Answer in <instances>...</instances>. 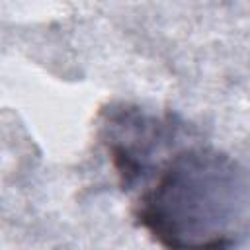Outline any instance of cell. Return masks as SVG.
I'll list each match as a JSON object with an SVG mask.
<instances>
[{
    "instance_id": "1",
    "label": "cell",
    "mask_w": 250,
    "mask_h": 250,
    "mask_svg": "<svg viewBox=\"0 0 250 250\" xmlns=\"http://www.w3.org/2000/svg\"><path fill=\"white\" fill-rule=\"evenodd\" d=\"M141 227L166 248H230L250 225L246 168L211 146L170 154L137 203Z\"/></svg>"
},
{
    "instance_id": "2",
    "label": "cell",
    "mask_w": 250,
    "mask_h": 250,
    "mask_svg": "<svg viewBox=\"0 0 250 250\" xmlns=\"http://www.w3.org/2000/svg\"><path fill=\"white\" fill-rule=\"evenodd\" d=\"M180 131L182 125L174 117H158L129 104L107 107L100 123L102 143L123 188H133L150 170H158L168 158H162V154L176 145Z\"/></svg>"
}]
</instances>
